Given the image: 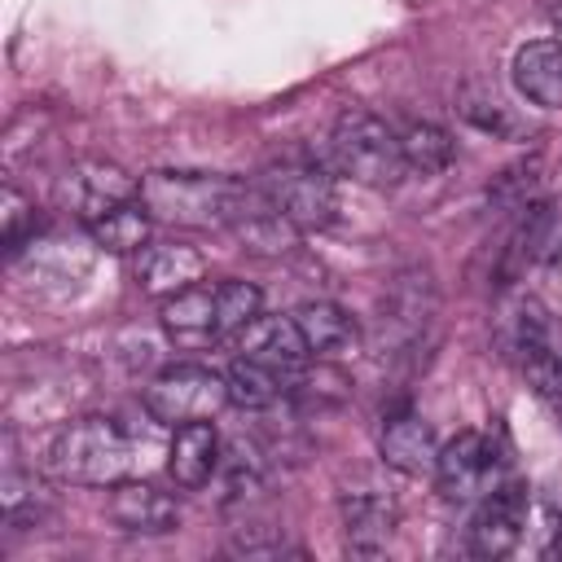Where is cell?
<instances>
[{
  "label": "cell",
  "instance_id": "ba28073f",
  "mask_svg": "<svg viewBox=\"0 0 562 562\" xmlns=\"http://www.w3.org/2000/svg\"><path fill=\"white\" fill-rule=\"evenodd\" d=\"M136 193H140V180L127 176L119 162H105V158H83V162H75V167L61 176V184H57L61 206H70L83 224L110 215V211L123 206V202H136Z\"/></svg>",
  "mask_w": 562,
  "mask_h": 562
},
{
  "label": "cell",
  "instance_id": "7c38bea8",
  "mask_svg": "<svg viewBox=\"0 0 562 562\" xmlns=\"http://www.w3.org/2000/svg\"><path fill=\"white\" fill-rule=\"evenodd\" d=\"M338 514H342V536H347L351 553H378L395 536V518H400L391 492H382V487L342 492Z\"/></svg>",
  "mask_w": 562,
  "mask_h": 562
},
{
  "label": "cell",
  "instance_id": "3957f363",
  "mask_svg": "<svg viewBox=\"0 0 562 562\" xmlns=\"http://www.w3.org/2000/svg\"><path fill=\"white\" fill-rule=\"evenodd\" d=\"M321 167H329L334 176H351L364 189H395L408 176L400 132L369 110H342L338 114V123L325 140Z\"/></svg>",
  "mask_w": 562,
  "mask_h": 562
},
{
  "label": "cell",
  "instance_id": "30bf717a",
  "mask_svg": "<svg viewBox=\"0 0 562 562\" xmlns=\"http://www.w3.org/2000/svg\"><path fill=\"white\" fill-rule=\"evenodd\" d=\"M206 277V255L184 241H149L136 255V285L149 299H171Z\"/></svg>",
  "mask_w": 562,
  "mask_h": 562
},
{
  "label": "cell",
  "instance_id": "5bb4252c",
  "mask_svg": "<svg viewBox=\"0 0 562 562\" xmlns=\"http://www.w3.org/2000/svg\"><path fill=\"white\" fill-rule=\"evenodd\" d=\"M220 465H224V457H220V430L211 426V417L176 426L171 452H167V470H171L176 487L198 492V487L211 483V474H215Z\"/></svg>",
  "mask_w": 562,
  "mask_h": 562
},
{
  "label": "cell",
  "instance_id": "8fae6325",
  "mask_svg": "<svg viewBox=\"0 0 562 562\" xmlns=\"http://www.w3.org/2000/svg\"><path fill=\"white\" fill-rule=\"evenodd\" d=\"M233 347H237V356L263 360V364L285 369V373H299L303 360L312 356L307 342H303V334H299L294 312H290V316H263V312H259L255 321H246V325L233 334Z\"/></svg>",
  "mask_w": 562,
  "mask_h": 562
},
{
  "label": "cell",
  "instance_id": "cb8c5ba5",
  "mask_svg": "<svg viewBox=\"0 0 562 562\" xmlns=\"http://www.w3.org/2000/svg\"><path fill=\"white\" fill-rule=\"evenodd\" d=\"M263 307V294L255 281H220L215 285V329L220 338L237 334L246 321H255Z\"/></svg>",
  "mask_w": 562,
  "mask_h": 562
},
{
  "label": "cell",
  "instance_id": "d4e9b609",
  "mask_svg": "<svg viewBox=\"0 0 562 562\" xmlns=\"http://www.w3.org/2000/svg\"><path fill=\"white\" fill-rule=\"evenodd\" d=\"M461 114L479 127V132H492V136H505V140H514V136H522L527 132V123L501 101V97H461Z\"/></svg>",
  "mask_w": 562,
  "mask_h": 562
},
{
  "label": "cell",
  "instance_id": "7a4b0ae2",
  "mask_svg": "<svg viewBox=\"0 0 562 562\" xmlns=\"http://www.w3.org/2000/svg\"><path fill=\"white\" fill-rule=\"evenodd\" d=\"M44 470L70 487H114L132 470V439L110 417H75L48 439Z\"/></svg>",
  "mask_w": 562,
  "mask_h": 562
},
{
  "label": "cell",
  "instance_id": "44dd1931",
  "mask_svg": "<svg viewBox=\"0 0 562 562\" xmlns=\"http://www.w3.org/2000/svg\"><path fill=\"white\" fill-rule=\"evenodd\" d=\"M158 316L176 338H220L215 329V285H189L171 299H158Z\"/></svg>",
  "mask_w": 562,
  "mask_h": 562
},
{
  "label": "cell",
  "instance_id": "e0dca14e",
  "mask_svg": "<svg viewBox=\"0 0 562 562\" xmlns=\"http://www.w3.org/2000/svg\"><path fill=\"white\" fill-rule=\"evenodd\" d=\"M514 88L540 105V110H562V40H527L514 53Z\"/></svg>",
  "mask_w": 562,
  "mask_h": 562
},
{
  "label": "cell",
  "instance_id": "8992f818",
  "mask_svg": "<svg viewBox=\"0 0 562 562\" xmlns=\"http://www.w3.org/2000/svg\"><path fill=\"white\" fill-rule=\"evenodd\" d=\"M255 184H259V189L268 193V202H272L290 224H299L303 233L329 228L334 215H338L334 171L321 167V162H281V167H268Z\"/></svg>",
  "mask_w": 562,
  "mask_h": 562
},
{
  "label": "cell",
  "instance_id": "52a82bcc",
  "mask_svg": "<svg viewBox=\"0 0 562 562\" xmlns=\"http://www.w3.org/2000/svg\"><path fill=\"white\" fill-rule=\"evenodd\" d=\"M514 347H518V364H522L531 391L540 400H549L553 408H562V321L536 299L518 303Z\"/></svg>",
  "mask_w": 562,
  "mask_h": 562
},
{
  "label": "cell",
  "instance_id": "277c9868",
  "mask_svg": "<svg viewBox=\"0 0 562 562\" xmlns=\"http://www.w3.org/2000/svg\"><path fill=\"white\" fill-rule=\"evenodd\" d=\"M509 479V443L501 435L461 430L439 448L435 483L448 501H479Z\"/></svg>",
  "mask_w": 562,
  "mask_h": 562
},
{
  "label": "cell",
  "instance_id": "ffe728a7",
  "mask_svg": "<svg viewBox=\"0 0 562 562\" xmlns=\"http://www.w3.org/2000/svg\"><path fill=\"white\" fill-rule=\"evenodd\" d=\"M149 228H154V215H149L145 202L136 198V202H123V206H114L110 215L92 220V224H88V237H92L101 250H110V255H140V250L149 246Z\"/></svg>",
  "mask_w": 562,
  "mask_h": 562
},
{
  "label": "cell",
  "instance_id": "d6986e66",
  "mask_svg": "<svg viewBox=\"0 0 562 562\" xmlns=\"http://www.w3.org/2000/svg\"><path fill=\"white\" fill-rule=\"evenodd\" d=\"M224 382H228V404H237V408H268V404H277L290 386H299V373H285V369H272V364H263V360L237 356V360L224 369Z\"/></svg>",
  "mask_w": 562,
  "mask_h": 562
},
{
  "label": "cell",
  "instance_id": "484cf974",
  "mask_svg": "<svg viewBox=\"0 0 562 562\" xmlns=\"http://www.w3.org/2000/svg\"><path fill=\"white\" fill-rule=\"evenodd\" d=\"M35 241V211L18 189H4V255H22V246Z\"/></svg>",
  "mask_w": 562,
  "mask_h": 562
},
{
  "label": "cell",
  "instance_id": "4fadbf2b",
  "mask_svg": "<svg viewBox=\"0 0 562 562\" xmlns=\"http://www.w3.org/2000/svg\"><path fill=\"white\" fill-rule=\"evenodd\" d=\"M435 316V281L426 268H408L391 281L382 299V334L391 329L395 342H413Z\"/></svg>",
  "mask_w": 562,
  "mask_h": 562
},
{
  "label": "cell",
  "instance_id": "603a6c76",
  "mask_svg": "<svg viewBox=\"0 0 562 562\" xmlns=\"http://www.w3.org/2000/svg\"><path fill=\"white\" fill-rule=\"evenodd\" d=\"M233 233L241 237V246H246L250 255H285V250H294L299 237H303V228L290 224L272 202L259 206V211H250Z\"/></svg>",
  "mask_w": 562,
  "mask_h": 562
},
{
  "label": "cell",
  "instance_id": "9a60e30c",
  "mask_svg": "<svg viewBox=\"0 0 562 562\" xmlns=\"http://www.w3.org/2000/svg\"><path fill=\"white\" fill-rule=\"evenodd\" d=\"M105 509L123 531H136V536H167L180 527V505L149 483H114Z\"/></svg>",
  "mask_w": 562,
  "mask_h": 562
},
{
  "label": "cell",
  "instance_id": "9c48e42d",
  "mask_svg": "<svg viewBox=\"0 0 562 562\" xmlns=\"http://www.w3.org/2000/svg\"><path fill=\"white\" fill-rule=\"evenodd\" d=\"M527 487L518 479H505L501 487H492L487 496H479V509L465 527V544L479 558H505L518 549L522 527H527Z\"/></svg>",
  "mask_w": 562,
  "mask_h": 562
},
{
  "label": "cell",
  "instance_id": "2e32d148",
  "mask_svg": "<svg viewBox=\"0 0 562 562\" xmlns=\"http://www.w3.org/2000/svg\"><path fill=\"white\" fill-rule=\"evenodd\" d=\"M382 461L400 474H435L439 461V439L430 430V422H422L417 413H395L386 417L382 435H378Z\"/></svg>",
  "mask_w": 562,
  "mask_h": 562
},
{
  "label": "cell",
  "instance_id": "5b68a950",
  "mask_svg": "<svg viewBox=\"0 0 562 562\" xmlns=\"http://www.w3.org/2000/svg\"><path fill=\"white\" fill-rule=\"evenodd\" d=\"M140 404L154 422L184 426V422L215 417L228 404V382H224V373H215L206 364H171L145 382Z\"/></svg>",
  "mask_w": 562,
  "mask_h": 562
},
{
  "label": "cell",
  "instance_id": "ac0fdd59",
  "mask_svg": "<svg viewBox=\"0 0 562 562\" xmlns=\"http://www.w3.org/2000/svg\"><path fill=\"white\" fill-rule=\"evenodd\" d=\"M294 321H299V334H303V342H307L312 356L334 360V356L356 351V342H360L356 316H351L347 307L329 303V299H307V303H299V307H294Z\"/></svg>",
  "mask_w": 562,
  "mask_h": 562
},
{
  "label": "cell",
  "instance_id": "6da1fadb",
  "mask_svg": "<svg viewBox=\"0 0 562 562\" xmlns=\"http://www.w3.org/2000/svg\"><path fill=\"white\" fill-rule=\"evenodd\" d=\"M136 198L158 224L176 228H237L250 211L268 206V193L255 180L211 171H149L140 176Z\"/></svg>",
  "mask_w": 562,
  "mask_h": 562
},
{
  "label": "cell",
  "instance_id": "7402d4cb",
  "mask_svg": "<svg viewBox=\"0 0 562 562\" xmlns=\"http://www.w3.org/2000/svg\"><path fill=\"white\" fill-rule=\"evenodd\" d=\"M400 145H404L408 171H417V176H439V171H448L452 158H457L452 132L439 127V123H408V127L400 132Z\"/></svg>",
  "mask_w": 562,
  "mask_h": 562
}]
</instances>
